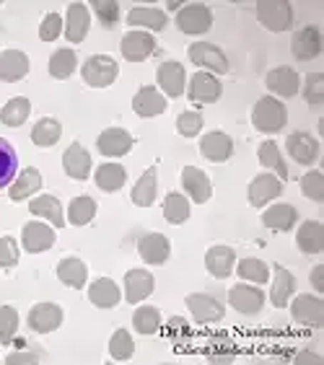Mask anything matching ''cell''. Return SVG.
Masks as SVG:
<instances>
[{"label": "cell", "instance_id": "obj_9", "mask_svg": "<svg viewBox=\"0 0 324 365\" xmlns=\"http://www.w3.org/2000/svg\"><path fill=\"white\" fill-rule=\"evenodd\" d=\"M135 140L133 135L122 130V127H109L104 133L96 138V148H99V153L106 155V158H120V155H127L133 150Z\"/></svg>", "mask_w": 324, "mask_h": 365}, {"label": "cell", "instance_id": "obj_4", "mask_svg": "<svg viewBox=\"0 0 324 365\" xmlns=\"http://www.w3.org/2000/svg\"><path fill=\"white\" fill-rule=\"evenodd\" d=\"M257 19L270 31H288L293 26V8L288 0H262L257 3Z\"/></svg>", "mask_w": 324, "mask_h": 365}, {"label": "cell", "instance_id": "obj_54", "mask_svg": "<svg viewBox=\"0 0 324 365\" xmlns=\"http://www.w3.org/2000/svg\"><path fill=\"white\" fill-rule=\"evenodd\" d=\"M19 264V244L11 236L0 239V269H14Z\"/></svg>", "mask_w": 324, "mask_h": 365}, {"label": "cell", "instance_id": "obj_10", "mask_svg": "<svg viewBox=\"0 0 324 365\" xmlns=\"http://www.w3.org/2000/svg\"><path fill=\"white\" fill-rule=\"evenodd\" d=\"M290 52L296 60H303V63L322 55V31H319V26L298 29L290 39Z\"/></svg>", "mask_w": 324, "mask_h": 365}, {"label": "cell", "instance_id": "obj_24", "mask_svg": "<svg viewBox=\"0 0 324 365\" xmlns=\"http://www.w3.org/2000/svg\"><path fill=\"white\" fill-rule=\"evenodd\" d=\"M182 187L198 205L208 202L211 195H213L211 179H208V174H205L203 169H198V166H184L182 169Z\"/></svg>", "mask_w": 324, "mask_h": 365}, {"label": "cell", "instance_id": "obj_11", "mask_svg": "<svg viewBox=\"0 0 324 365\" xmlns=\"http://www.w3.org/2000/svg\"><path fill=\"white\" fill-rule=\"evenodd\" d=\"M228 303H231V309H236L244 317H254L265 306V293L254 285H233L228 290Z\"/></svg>", "mask_w": 324, "mask_h": 365}, {"label": "cell", "instance_id": "obj_2", "mask_svg": "<svg viewBox=\"0 0 324 365\" xmlns=\"http://www.w3.org/2000/svg\"><path fill=\"white\" fill-rule=\"evenodd\" d=\"M81 76H83L86 86H91V88H106V86H112L114 81H117L120 65L109 55H93L83 63Z\"/></svg>", "mask_w": 324, "mask_h": 365}, {"label": "cell", "instance_id": "obj_36", "mask_svg": "<svg viewBox=\"0 0 324 365\" xmlns=\"http://www.w3.org/2000/svg\"><path fill=\"white\" fill-rule=\"evenodd\" d=\"M39 187H42V174H39L34 166H31V169H24L21 174L14 179V184H11V200H14V202H21V200L34 195V192H39Z\"/></svg>", "mask_w": 324, "mask_h": 365}, {"label": "cell", "instance_id": "obj_15", "mask_svg": "<svg viewBox=\"0 0 324 365\" xmlns=\"http://www.w3.org/2000/svg\"><path fill=\"white\" fill-rule=\"evenodd\" d=\"M265 83H268L270 93L280 98H290L301 91V76L293 68H285V65L283 68H273L268 73V78H265Z\"/></svg>", "mask_w": 324, "mask_h": 365}, {"label": "cell", "instance_id": "obj_51", "mask_svg": "<svg viewBox=\"0 0 324 365\" xmlns=\"http://www.w3.org/2000/svg\"><path fill=\"white\" fill-rule=\"evenodd\" d=\"M303 98L311 106H319L324 101V73H309L303 81Z\"/></svg>", "mask_w": 324, "mask_h": 365}, {"label": "cell", "instance_id": "obj_56", "mask_svg": "<svg viewBox=\"0 0 324 365\" xmlns=\"http://www.w3.org/2000/svg\"><path fill=\"white\" fill-rule=\"evenodd\" d=\"M322 272H324V264H317V267L311 269V285H314V288H317V290H324Z\"/></svg>", "mask_w": 324, "mask_h": 365}, {"label": "cell", "instance_id": "obj_57", "mask_svg": "<svg viewBox=\"0 0 324 365\" xmlns=\"http://www.w3.org/2000/svg\"><path fill=\"white\" fill-rule=\"evenodd\" d=\"M293 363H322V358L311 355V352H298L296 358H293Z\"/></svg>", "mask_w": 324, "mask_h": 365}, {"label": "cell", "instance_id": "obj_27", "mask_svg": "<svg viewBox=\"0 0 324 365\" xmlns=\"http://www.w3.org/2000/svg\"><path fill=\"white\" fill-rule=\"evenodd\" d=\"M133 109L138 117H158L166 112V98L153 86H143L133 98Z\"/></svg>", "mask_w": 324, "mask_h": 365}, {"label": "cell", "instance_id": "obj_14", "mask_svg": "<svg viewBox=\"0 0 324 365\" xmlns=\"http://www.w3.org/2000/svg\"><path fill=\"white\" fill-rule=\"evenodd\" d=\"M65 21V36L68 42L81 44L88 34V26H91V14H88V6L86 3H71L68 6V16L63 19Z\"/></svg>", "mask_w": 324, "mask_h": 365}, {"label": "cell", "instance_id": "obj_49", "mask_svg": "<svg viewBox=\"0 0 324 365\" xmlns=\"http://www.w3.org/2000/svg\"><path fill=\"white\" fill-rule=\"evenodd\" d=\"M19 329V314L14 306H0V342L11 344Z\"/></svg>", "mask_w": 324, "mask_h": 365}, {"label": "cell", "instance_id": "obj_33", "mask_svg": "<svg viewBox=\"0 0 324 365\" xmlns=\"http://www.w3.org/2000/svg\"><path fill=\"white\" fill-rule=\"evenodd\" d=\"M127 24H130V29H151V31H161L163 26H166V14L163 11H158V8H133L130 14H127L125 19Z\"/></svg>", "mask_w": 324, "mask_h": 365}, {"label": "cell", "instance_id": "obj_5", "mask_svg": "<svg viewBox=\"0 0 324 365\" xmlns=\"http://www.w3.org/2000/svg\"><path fill=\"white\" fill-rule=\"evenodd\" d=\"M187 55H190V60L198 68H203L205 73H218V76H223V73H228V60H226V52L221 47H216V44L211 42H192L190 47H187Z\"/></svg>", "mask_w": 324, "mask_h": 365}, {"label": "cell", "instance_id": "obj_43", "mask_svg": "<svg viewBox=\"0 0 324 365\" xmlns=\"http://www.w3.org/2000/svg\"><path fill=\"white\" fill-rule=\"evenodd\" d=\"M257 155H260L262 166L273 169L275 174H278V179H280V182H285V179H288V166L283 163V155H280V148H278V143L265 140L260 145V150H257Z\"/></svg>", "mask_w": 324, "mask_h": 365}, {"label": "cell", "instance_id": "obj_34", "mask_svg": "<svg viewBox=\"0 0 324 365\" xmlns=\"http://www.w3.org/2000/svg\"><path fill=\"white\" fill-rule=\"evenodd\" d=\"M293 288H296L293 274L285 267H280V264H275V280H273V290H270V301H273L275 309H285L288 306Z\"/></svg>", "mask_w": 324, "mask_h": 365}, {"label": "cell", "instance_id": "obj_25", "mask_svg": "<svg viewBox=\"0 0 324 365\" xmlns=\"http://www.w3.org/2000/svg\"><path fill=\"white\" fill-rule=\"evenodd\" d=\"M153 288H156V280L148 269H130V272L125 274V298H127V303H133V306L146 301V298L153 293Z\"/></svg>", "mask_w": 324, "mask_h": 365}, {"label": "cell", "instance_id": "obj_55", "mask_svg": "<svg viewBox=\"0 0 324 365\" xmlns=\"http://www.w3.org/2000/svg\"><path fill=\"white\" fill-rule=\"evenodd\" d=\"M6 363H8V365H19V363H39V355H34V352H14V355H8Z\"/></svg>", "mask_w": 324, "mask_h": 365}, {"label": "cell", "instance_id": "obj_29", "mask_svg": "<svg viewBox=\"0 0 324 365\" xmlns=\"http://www.w3.org/2000/svg\"><path fill=\"white\" fill-rule=\"evenodd\" d=\"M296 246L303 254H322L324 249V225L319 220H303L298 225Z\"/></svg>", "mask_w": 324, "mask_h": 365}, {"label": "cell", "instance_id": "obj_6", "mask_svg": "<svg viewBox=\"0 0 324 365\" xmlns=\"http://www.w3.org/2000/svg\"><path fill=\"white\" fill-rule=\"evenodd\" d=\"M184 303H187V309H190V314L195 317L198 324H216L226 314L223 303L216 295H208V293H192L184 298Z\"/></svg>", "mask_w": 324, "mask_h": 365}, {"label": "cell", "instance_id": "obj_28", "mask_svg": "<svg viewBox=\"0 0 324 365\" xmlns=\"http://www.w3.org/2000/svg\"><path fill=\"white\" fill-rule=\"evenodd\" d=\"M296 220H298L296 207H293V205H288V202L270 205L268 210L262 212V223L268 225L270 231H280V233H285V231H290V228L296 225Z\"/></svg>", "mask_w": 324, "mask_h": 365}, {"label": "cell", "instance_id": "obj_44", "mask_svg": "<svg viewBox=\"0 0 324 365\" xmlns=\"http://www.w3.org/2000/svg\"><path fill=\"white\" fill-rule=\"evenodd\" d=\"M76 63L78 57L73 49H57L55 55L50 57V65H47V71H50L52 78L57 81H65V78H71L73 71H76Z\"/></svg>", "mask_w": 324, "mask_h": 365}, {"label": "cell", "instance_id": "obj_42", "mask_svg": "<svg viewBox=\"0 0 324 365\" xmlns=\"http://www.w3.org/2000/svg\"><path fill=\"white\" fill-rule=\"evenodd\" d=\"M16 169H19V155H16V148L0 138V190L14 184L16 179Z\"/></svg>", "mask_w": 324, "mask_h": 365}, {"label": "cell", "instance_id": "obj_37", "mask_svg": "<svg viewBox=\"0 0 324 365\" xmlns=\"http://www.w3.org/2000/svg\"><path fill=\"white\" fill-rule=\"evenodd\" d=\"M96 184H99V190L104 192H120L127 182V171L122 163H101L99 169H96Z\"/></svg>", "mask_w": 324, "mask_h": 365}, {"label": "cell", "instance_id": "obj_46", "mask_svg": "<svg viewBox=\"0 0 324 365\" xmlns=\"http://www.w3.org/2000/svg\"><path fill=\"white\" fill-rule=\"evenodd\" d=\"M133 327L141 334H156L158 327H161V314H158L156 306H141L133 314Z\"/></svg>", "mask_w": 324, "mask_h": 365}, {"label": "cell", "instance_id": "obj_39", "mask_svg": "<svg viewBox=\"0 0 324 365\" xmlns=\"http://www.w3.org/2000/svg\"><path fill=\"white\" fill-rule=\"evenodd\" d=\"M63 135V125L55 120V117H42L36 122L34 130H31V140L39 148H52Z\"/></svg>", "mask_w": 324, "mask_h": 365}, {"label": "cell", "instance_id": "obj_18", "mask_svg": "<svg viewBox=\"0 0 324 365\" xmlns=\"http://www.w3.org/2000/svg\"><path fill=\"white\" fill-rule=\"evenodd\" d=\"M21 244L29 254H42L55 244V231H52V225L39 223V220H31V223L24 225Z\"/></svg>", "mask_w": 324, "mask_h": 365}, {"label": "cell", "instance_id": "obj_1", "mask_svg": "<svg viewBox=\"0 0 324 365\" xmlns=\"http://www.w3.org/2000/svg\"><path fill=\"white\" fill-rule=\"evenodd\" d=\"M288 122V109L283 101H278L275 96H262L252 109V125L260 130V133H280Z\"/></svg>", "mask_w": 324, "mask_h": 365}, {"label": "cell", "instance_id": "obj_12", "mask_svg": "<svg viewBox=\"0 0 324 365\" xmlns=\"http://www.w3.org/2000/svg\"><path fill=\"white\" fill-rule=\"evenodd\" d=\"M283 190H285V184L275 174H257L252 179V184H249V202L254 207H262V205L278 200L283 195Z\"/></svg>", "mask_w": 324, "mask_h": 365}, {"label": "cell", "instance_id": "obj_19", "mask_svg": "<svg viewBox=\"0 0 324 365\" xmlns=\"http://www.w3.org/2000/svg\"><path fill=\"white\" fill-rule=\"evenodd\" d=\"M156 81L161 86V91L171 98H179L184 93V86H187V73L179 63L169 60V63L158 65V71H156Z\"/></svg>", "mask_w": 324, "mask_h": 365}, {"label": "cell", "instance_id": "obj_17", "mask_svg": "<svg viewBox=\"0 0 324 365\" xmlns=\"http://www.w3.org/2000/svg\"><path fill=\"white\" fill-rule=\"evenodd\" d=\"M63 324V309L57 303H36L34 309L29 311V327L36 334H50Z\"/></svg>", "mask_w": 324, "mask_h": 365}, {"label": "cell", "instance_id": "obj_52", "mask_svg": "<svg viewBox=\"0 0 324 365\" xmlns=\"http://www.w3.org/2000/svg\"><path fill=\"white\" fill-rule=\"evenodd\" d=\"M203 125L205 122L198 112H182L179 117H176V130H179V135H184V138H195V135H200Z\"/></svg>", "mask_w": 324, "mask_h": 365}, {"label": "cell", "instance_id": "obj_31", "mask_svg": "<svg viewBox=\"0 0 324 365\" xmlns=\"http://www.w3.org/2000/svg\"><path fill=\"white\" fill-rule=\"evenodd\" d=\"M57 280L68 285V288H83L86 280H88V267L78 257H65L57 264Z\"/></svg>", "mask_w": 324, "mask_h": 365}, {"label": "cell", "instance_id": "obj_21", "mask_svg": "<svg viewBox=\"0 0 324 365\" xmlns=\"http://www.w3.org/2000/svg\"><path fill=\"white\" fill-rule=\"evenodd\" d=\"M63 169L71 179H78V182H86L91 176V155L81 143H73L63 153Z\"/></svg>", "mask_w": 324, "mask_h": 365}, {"label": "cell", "instance_id": "obj_48", "mask_svg": "<svg viewBox=\"0 0 324 365\" xmlns=\"http://www.w3.org/2000/svg\"><path fill=\"white\" fill-rule=\"evenodd\" d=\"M93 14L99 19V24L104 29H114L120 24V6L114 0H93Z\"/></svg>", "mask_w": 324, "mask_h": 365}, {"label": "cell", "instance_id": "obj_32", "mask_svg": "<svg viewBox=\"0 0 324 365\" xmlns=\"http://www.w3.org/2000/svg\"><path fill=\"white\" fill-rule=\"evenodd\" d=\"M29 210L31 215H39V218H47L55 228H63L65 225V215H63V205L60 200L52 195H39L29 202Z\"/></svg>", "mask_w": 324, "mask_h": 365}, {"label": "cell", "instance_id": "obj_40", "mask_svg": "<svg viewBox=\"0 0 324 365\" xmlns=\"http://www.w3.org/2000/svg\"><path fill=\"white\" fill-rule=\"evenodd\" d=\"M163 218L169 220L171 225H179L190 218V200L179 192H169L163 197Z\"/></svg>", "mask_w": 324, "mask_h": 365}, {"label": "cell", "instance_id": "obj_53", "mask_svg": "<svg viewBox=\"0 0 324 365\" xmlns=\"http://www.w3.org/2000/svg\"><path fill=\"white\" fill-rule=\"evenodd\" d=\"M63 29H65L63 16H60V14H47V16H44L42 26H39V39H42V42H55L57 36L63 34Z\"/></svg>", "mask_w": 324, "mask_h": 365}, {"label": "cell", "instance_id": "obj_45", "mask_svg": "<svg viewBox=\"0 0 324 365\" xmlns=\"http://www.w3.org/2000/svg\"><path fill=\"white\" fill-rule=\"evenodd\" d=\"M233 269L239 272V277H244V280H249V282H257V285H265V282L270 280V267L262 259H254V257L241 259Z\"/></svg>", "mask_w": 324, "mask_h": 365}, {"label": "cell", "instance_id": "obj_22", "mask_svg": "<svg viewBox=\"0 0 324 365\" xmlns=\"http://www.w3.org/2000/svg\"><path fill=\"white\" fill-rule=\"evenodd\" d=\"M205 267H208V272L213 277L226 280L233 272V267H236V254H233L231 246H223V244L211 246L208 254H205Z\"/></svg>", "mask_w": 324, "mask_h": 365}, {"label": "cell", "instance_id": "obj_3", "mask_svg": "<svg viewBox=\"0 0 324 365\" xmlns=\"http://www.w3.org/2000/svg\"><path fill=\"white\" fill-rule=\"evenodd\" d=\"M211 26H213V14L205 3H187V6H182L176 11V29L182 34L200 36L205 31H211Z\"/></svg>", "mask_w": 324, "mask_h": 365}, {"label": "cell", "instance_id": "obj_20", "mask_svg": "<svg viewBox=\"0 0 324 365\" xmlns=\"http://www.w3.org/2000/svg\"><path fill=\"white\" fill-rule=\"evenodd\" d=\"M29 68H31V63L21 49H3L0 52V81L3 83H16V81L26 78Z\"/></svg>", "mask_w": 324, "mask_h": 365}, {"label": "cell", "instance_id": "obj_26", "mask_svg": "<svg viewBox=\"0 0 324 365\" xmlns=\"http://www.w3.org/2000/svg\"><path fill=\"white\" fill-rule=\"evenodd\" d=\"M285 148H288L290 158L296 163H314L319 158V140L309 133H293L288 135L285 140Z\"/></svg>", "mask_w": 324, "mask_h": 365}, {"label": "cell", "instance_id": "obj_41", "mask_svg": "<svg viewBox=\"0 0 324 365\" xmlns=\"http://www.w3.org/2000/svg\"><path fill=\"white\" fill-rule=\"evenodd\" d=\"M93 215H96V200L93 197H73L71 205H68V220H71V225L91 223Z\"/></svg>", "mask_w": 324, "mask_h": 365}, {"label": "cell", "instance_id": "obj_50", "mask_svg": "<svg viewBox=\"0 0 324 365\" xmlns=\"http://www.w3.org/2000/svg\"><path fill=\"white\" fill-rule=\"evenodd\" d=\"M301 192L303 197H309L314 202H324V176L319 169L309 171V174H303L301 179Z\"/></svg>", "mask_w": 324, "mask_h": 365}, {"label": "cell", "instance_id": "obj_23", "mask_svg": "<svg viewBox=\"0 0 324 365\" xmlns=\"http://www.w3.org/2000/svg\"><path fill=\"white\" fill-rule=\"evenodd\" d=\"M200 153L213 163H223L233 155V140L226 133H221V130L208 133L200 140Z\"/></svg>", "mask_w": 324, "mask_h": 365}, {"label": "cell", "instance_id": "obj_16", "mask_svg": "<svg viewBox=\"0 0 324 365\" xmlns=\"http://www.w3.org/2000/svg\"><path fill=\"white\" fill-rule=\"evenodd\" d=\"M138 254L146 264H163L171 254V241L163 233H146L138 239Z\"/></svg>", "mask_w": 324, "mask_h": 365}, {"label": "cell", "instance_id": "obj_13", "mask_svg": "<svg viewBox=\"0 0 324 365\" xmlns=\"http://www.w3.org/2000/svg\"><path fill=\"white\" fill-rule=\"evenodd\" d=\"M290 314L298 324L306 327H322L324 324V301L319 295H298L290 303Z\"/></svg>", "mask_w": 324, "mask_h": 365}, {"label": "cell", "instance_id": "obj_38", "mask_svg": "<svg viewBox=\"0 0 324 365\" xmlns=\"http://www.w3.org/2000/svg\"><path fill=\"white\" fill-rule=\"evenodd\" d=\"M29 114H31V101L26 96H16L0 109V122L8 127H21L29 120Z\"/></svg>", "mask_w": 324, "mask_h": 365}, {"label": "cell", "instance_id": "obj_7", "mask_svg": "<svg viewBox=\"0 0 324 365\" xmlns=\"http://www.w3.org/2000/svg\"><path fill=\"white\" fill-rule=\"evenodd\" d=\"M221 93H223V86H221V81L213 76V73L198 71L190 78L187 96H190V101H195V104H213V101L221 98Z\"/></svg>", "mask_w": 324, "mask_h": 365}, {"label": "cell", "instance_id": "obj_35", "mask_svg": "<svg viewBox=\"0 0 324 365\" xmlns=\"http://www.w3.org/2000/svg\"><path fill=\"white\" fill-rule=\"evenodd\" d=\"M158 184V169L156 166H151V169H146L141 174V179L135 182V187H133V202L138 205V207H148V205H153V200H156V187Z\"/></svg>", "mask_w": 324, "mask_h": 365}, {"label": "cell", "instance_id": "obj_8", "mask_svg": "<svg viewBox=\"0 0 324 365\" xmlns=\"http://www.w3.org/2000/svg\"><path fill=\"white\" fill-rule=\"evenodd\" d=\"M120 49H122V57H125V60H130V63H143L146 57L153 55L156 39H153V34H148V31L130 29V31L122 36Z\"/></svg>", "mask_w": 324, "mask_h": 365}, {"label": "cell", "instance_id": "obj_30", "mask_svg": "<svg viewBox=\"0 0 324 365\" xmlns=\"http://www.w3.org/2000/svg\"><path fill=\"white\" fill-rule=\"evenodd\" d=\"M120 288H117V282L109 280V277H99V280L91 282V288H88V301L96 306V309H114L117 303H120Z\"/></svg>", "mask_w": 324, "mask_h": 365}, {"label": "cell", "instance_id": "obj_47", "mask_svg": "<svg viewBox=\"0 0 324 365\" xmlns=\"http://www.w3.org/2000/svg\"><path fill=\"white\" fill-rule=\"evenodd\" d=\"M135 352V342L133 337H130V331L127 329H117L112 334V339H109V355H112V360H130Z\"/></svg>", "mask_w": 324, "mask_h": 365}]
</instances>
